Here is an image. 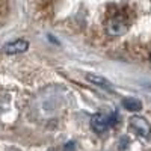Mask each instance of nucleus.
<instances>
[{"label": "nucleus", "mask_w": 151, "mask_h": 151, "mask_svg": "<svg viewBox=\"0 0 151 151\" xmlns=\"http://www.w3.org/2000/svg\"><path fill=\"white\" fill-rule=\"evenodd\" d=\"M73 150H74V142H68L65 145V150L64 151H73Z\"/></svg>", "instance_id": "nucleus-8"}, {"label": "nucleus", "mask_w": 151, "mask_h": 151, "mask_svg": "<svg viewBox=\"0 0 151 151\" xmlns=\"http://www.w3.org/2000/svg\"><path fill=\"white\" fill-rule=\"evenodd\" d=\"M109 127V115L104 113H95L91 118V129L94 133H103Z\"/></svg>", "instance_id": "nucleus-3"}, {"label": "nucleus", "mask_w": 151, "mask_h": 151, "mask_svg": "<svg viewBox=\"0 0 151 151\" xmlns=\"http://www.w3.org/2000/svg\"><path fill=\"white\" fill-rule=\"evenodd\" d=\"M86 79L89 80L91 83H94V85H97V86H100V88H103V89H106V91H110V92H113V86H112V83L107 80V79H104L103 76H95V74H86Z\"/></svg>", "instance_id": "nucleus-5"}, {"label": "nucleus", "mask_w": 151, "mask_h": 151, "mask_svg": "<svg viewBox=\"0 0 151 151\" xmlns=\"http://www.w3.org/2000/svg\"><path fill=\"white\" fill-rule=\"evenodd\" d=\"M129 122H130V129L134 133H137L139 136H142V137H150L151 136V127H150V124L145 118L133 115Z\"/></svg>", "instance_id": "nucleus-2"}, {"label": "nucleus", "mask_w": 151, "mask_h": 151, "mask_svg": "<svg viewBox=\"0 0 151 151\" xmlns=\"http://www.w3.org/2000/svg\"><path fill=\"white\" fill-rule=\"evenodd\" d=\"M127 30H129V23L125 21V18L121 17V15L112 17L106 23V32L110 36H121Z\"/></svg>", "instance_id": "nucleus-1"}, {"label": "nucleus", "mask_w": 151, "mask_h": 151, "mask_svg": "<svg viewBox=\"0 0 151 151\" xmlns=\"http://www.w3.org/2000/svg\"><path fill=\"white\" fill-rule=\"evenodd\" d=\"M150 58H151V56H150Z\"/></svg>", "instance_id": "nucleus-9"}, {"label": "nucleus", "mask_w": 151, "mask_h": 151, "mask_svg": "<svg viewBox=\"0 0 151 151\" xmlns=\"http://www.w3.org/2000/svg\"><path fill=\"white\" fill-rule=\"evenodd\" d=\"M122 106L127 109V110H130V112H139L141 109H142V103H141V100H137V98H132V97H129V98H124L122 100Z\"/></svg>", "instance_id": "nucleus-6"}, {"label": "nucleus", "mask_w": 151, "mask_h": 151, "mask_svg": "<svg viewBox=\"0 0 151 151\" xmlns=\"http://www.w3.org/2000/svg\"><path fill=\"white\" fill-rule=\"evenodd\" d=\"M27 48H29V42L26 40H15L12 42H8L3 47V52L6 55H20V53H24Z\"/></svg>", "instance_id": "nucleus-4"}, {"label": "nucleus", "mask_w": 151, "mask_h": 151, "mask_svg": "<svg viewBox=\"0 0 151 151\" xmlns=\"http://www.w3.org/2000/svg\"><path fill=\"white\" fill-rule=\"evenodd\" d=\"M119 122V116H118V112H113L112 115H109V127H113Z\"/></svg>", "instance_id": "nucleus-7"}]
</instances>
